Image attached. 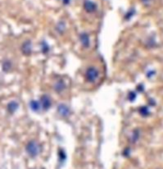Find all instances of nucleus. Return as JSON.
<instances>
[{
    "instance_id": "obj_2",
    "label": "nucleus",
    "mask_w": 163,
    "mask_h": 169,
    "mask_svg": "<svg viewBox=\"0 0 163 169\" xmlns=\"http://www.w3.org/2000/svg\"><path fill=\"white\" fill-rule=\"evenodd\" d=\"M26 150H27L30 155L35 156L39 152V145L35 142H31V143L28 144V145L26 147Z\"/></svg>"
},
{
    "instance_id": "obj_3",
    "label": "nucleus",
    "mask_w": 163,
    "mask_h": 169,
    "mask_svg": "<svg viewBox=\"0 0 163 169\" xmlns=\"http://www.w3.org/2000/svg\"><path fill=\"white\" fill-rule=\"evenodd\" d=\"M17 107V105L16 104V103H9V110L10 111H15L16 108Z\"/></svg>"
},
{
    "instance_id": "obj_1",
    "label": "nucleus",
    "mask_w": 163,
    "mask_h": 169,
    "mask_svg": "<svg viewBox=\"0 0 163 169\" xmlns=\"http://www.w3.org/2000/svg\"><path fill=\"white\" fill-rule=\"evenodd\" d=\"M98 75H99L98 71L95 67H89V69L87 70L86 77L89 81H94L98 77Z\"/></svg>"
}]
</instances>
